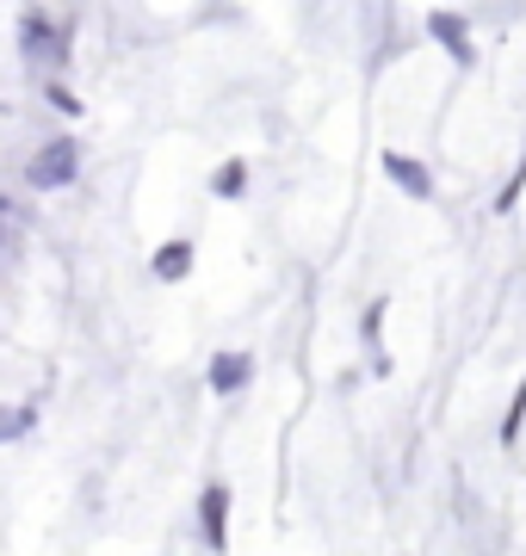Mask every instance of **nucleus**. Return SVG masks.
<instances>
[{"label": "nucleus", "instance_id": "1", "mask_svg": "<svg viewBox=\"0 0 526 556\" xmlns=\"http://www.w3.org/2000/svg\"><path fill=\"white\" fill-rule=\"evenodd\" d=\"M68 179H75V142H50V149L32 161V186L50 192V186H68Z\"/></svg>", "mask_w": 526, "mask_h": 556}, {"label": "nucleus", "instance_id": "3", "mask_svg": "<svg viewBox=\"0 0 526 556\" xmlns=\"http://www.w3.org/2000/svg\"><path fill=\"white\" fill-rule=\"evenodd\" d=\"M223 519H229V489H204V544L223 551Z\"/></svg>", "mask_w": 526, "mask_h": 556}, {"label": "nucleus", "instance_id": "2", "mask_svg": "<svg viewBox=\"0 0 526 556\" xmlns=\"http://www.w3.org/2000/svg\"><path fill=\"white\" fill-rule=\"evenodd\" d=\"M248 378H254V358L248 353H217L211 358V390H217V396H236Z\"/></svg>", "mask_w": 526, "mask_h": 556}, {"label": "nucleus", "instance_id": "4", "mask_svg": "<svg viewBox=\"0 0 526 556\" xmlns=\"http://www.w3.org/2000/svg\"><path fill=\"white\" fill-rule=\"evenodd\" d=\"M155 273H162V278H180V273H186V241H174V248L155 260Z\"/></svg>", "mask_w": 526, "mask_h": 556}]
</instances>
